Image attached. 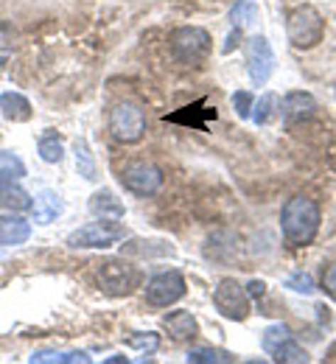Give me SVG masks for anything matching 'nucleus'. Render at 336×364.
Listing matches in <instances>:
<instances>
[{"label": "nucleus", "instance_id": "nucleus-1", "mask_svg": "<svg viewBox=\"0 0 336 364\" xmlns=\"http://www.w3.org/2000/svg\"><path fill=\"white\" fill-rule=\"evenodd\" d=\"M320 205L308 196H291L281 210V230L291 247H308L320 232Z\"/></svg>", "mask_w": 336, "mask_h": 364}, {"label": "nucleus", "instance_id": "nucleus-2", "mask_svg": "<svg viewBox=\"0 0 336 364\" xmlns=\"http://www.w3.org/2000/svg\"><path fill=\"white\" fill-rule=\"evenodd\" d=\"M286 37H288V46L297 48V50H311L323 43L325 37V20L323 14L303 3V6H294L288 11L286 17Z\"/></svg>", "mask_w": 336, "mask_h": 364}, {"label": "nucleus", "instance_id": "nucleus-3", "mask_svg": "<svg viewBox=\"0 0 336 364\" xmlns=\"http://www.w3.org/2000/svg\"><path fill=\"white\" fill-rule=\"evenodd\" d=\"M26 177V166L17 154H0V208L6 210H31L34 199L23 191L20 180Z\"/></svg>", "mask_w": 336, "mask_h": 364}, {"label": "nucleus", "instance_id": "nucleus-4", "mask_svg": "<svg viewBox=\"0 0 336 364\" xmlns=\"http://www.w3.org/2000/svg\"><path fill=\"white\" fill-rule=\"evenodd\" d=\"M168 48H171L177 62L188 65V68H199L210 56L213 43H210V34L205 28H199V26H180V28L171 31Z\"/></svg>", "mask_w": 336, "mask_h": 364}, {"label": "nucleus", "instance_id": "nucleus-5", "mask_svg": "<svg viewBox=\"0 0 336 364\" xmlns=\"http://www.w3.org/2000/svg\"><path fill=\"white\" fill-rule=\"evenodd\" d=\"M98 289L109 297H126L132 289H138V269L126 264L124 258H107L98 264Z\"/></svg>", "mask_w": 336, "mask_h": 364}, {"label": "nucleus", "instance_id": "nucleus-6", "mask_svg": "<svg viewBox=\"0 0 336 364\" xmlns=\"http://www.w3.org/2000/svg\"><path fill=\"white\" fill-rule=\"evenodd\" d=\"M109 135L118 143H138L146 135V112L132 101H118L109 109Z\"/></svg>", "mask_w": 336, "mask_h": 364}, {"label": "nucleus", "instance_id": "nucleus-7", "mask_svg": "<svg viewBox=\"0 0 336 364\" xmlns=\"http://www.w3.org/2000/svg\"><path fill=\"white\" fill-rule=\"evenodd\" d=\"M213 306L224 319L244 322L249 317V294L246 289L236 283V277H222L213 289Z\"/></svg>", "mask_w": 336, "mask_h": 364}, {"label": "nucleus", "instance_id": "nucleus-8", "mask_svg": "<svg viewBox=\"0 0 336 364\" xmlns=\"http://www.w3.org/2000/svg\"><path fill=\"white\" fill-rule=\"evenodd\" d=\"M121 238H124V228L115 219H98V222L73 230L67 235V244L76 250H104V247L118 244Z\"/></svg>", "mask_w": 336, "mask_h": 364}, {"label": "nucleus", "instance_id": "nucleus-9", "mask_svg": "<svg viewBox=\"0 0 336 364\" xmlns=\"http://www.w3.org/2000/svg\"><path fill=\"white\" fill-rule=\"evenodd\" d=\"M121 185L126 188V191H132V193H138V196H154L160 188H163V168L160 166H154V163H148V160H135V163H126L124 168H121Z\"/></svg>", "mask_w": 336, "mask_h": 364}, {"label": "nucleus", "instance_id": "nucleus-10", "mask_svg": "<svg viewBox=\"0 0 336 364\" xmlns=\"http://www.w3.org/2000/svg\"><path fill=\"white\" fill-rule=\"evenodd\" d=\"M244 53H246V73H249V82L255 87H264L272 73H275V50L269 46V40L264 34H255L246 40L244 46Z\"/></svg>", "mask_w": 336, "mask_h": 364}, {"label": "nucleus", "instance_id": "nucleus-11", "mask_svg": "<svg viewBox=\"0 0 336 364\" xmlns=\"http://www.w3.org/2000/svg\"><path fill=\"white\" fill-rule=\"evenodd\" d=\"M188 291L185 286V277L177 272V269H168V272L154 274L148 283H146V300L157 309H168L174 306L177 300H183Z\"/></svg>", "mask_w": 336, "mask_h": 364}, {"label": "nucleus", "instance_id": "nucleus-12", "mask_svg": "<svg viewBox=\"0 0 336 364\" xmlns=\"http://www.w3.org/2000/svg\"><path fill=\"white\" fill-rule=\"evenodd\" d=\"M278 109H281V115H283V121H286L288 127H294V124H303V121L314 118V112H317V98H314L311 92L291 90V92H286V98H283V104H281Z\"/></svg>", "mask_w": 336, "mask_h": 364}, {"label": "nucleus", "instance_id": "nucleus-13", "mask_svg": "<svg viewBox=\"0 0 336 364\" xmlns=\"http://www.w3.org/2000/svg\"><path fill=\"white\" fill-rule=\"evenodd\" d=\"M163 328L168 331V336L174 342H191L193 336L199 333V322L191 311H171L163 317Z\"/></svg>", "mask_w": 336, "mask_h": 364}, {"label": "nucleus", "instance_id": "nucleus-14", "mask_svg": "<svg viewBox=\"0 0 336 364\" xmlns=\"http://www.w3.org/2000/svg\"><path fill=\"white\" fill-rule=\"evenodd\" d=\"M90 213L98 216V219H124L126 216V208H124V202L112 193V191H96L93 196H90Z\"/></svg>", "mask_w": 336, "mask_h": 364}, {"label": "nucleus", "instance_id": "nucleus-15", "mask_svg": "<svg viewBox=\"0 0 336 364\" xmlns=\"http://www.w3.org/2000/svg\"><path fill=\"white\" fill-rule=\"evenodd\" d=\"M31 210H34V222H37V225H50L56 216H62L65 205H62V196H59L56 191L45 188V191H40V193H37V199H34Z\"/></svg>", "mask_w": 336, "mask_h": 364}, {"label": "nucleus", "instance_id": "nucleus-16", "mask_svg": "<svg viewBox=\"0 0 336 364\" xmlns=\"http://www.w3.org/2000/svg\"><path fill=\"white\" fill-rule=\"evenodd\" d=\"M31 238V222L20 216H0V247H20Z\"/></svg>", "mask_w": 336, "mask_h": 364}, {"label": "nucleus", "instance_id": "nucleus-17", "mask_svg": "<svg viewBox=\"0 0 336 364\" xmlns=\"http://www.w3.org/2000/svg\"><path fill=\"white\" fill-rule=\"evenodd\" d=\"M0 112H3L6 121H14V124H26V121H31V115H34L31 101H28L26 95L11 92V90L0 95Z\"/></svg>", "mask_w": 336, "mask_h": 364}, {"label": "nucleus", "instance_id": "nucleus-18", "mask_svg": "<svg viewBox=\"0 0 336 364\" xmlns=\"http://www.w3.org/2000/svg\"><path fill=\"white\" fill-rule=\"evenodd\" d=\"M31 364H87L90 356L85 350H37L28 356Z\"/></svg>", "mask_w": 336, "mask_h": 364}, {"label": "nucleus", "instance_id": "nucleus-19", "mask_svg": "<svg viewBox=\"0 0 336 364\" xmlns=\"http://www.w3.org/2000/svg\"><path fill=\"white\" fill-rule=\"evenodd\" d=\"M73 151H76V168H79V177H85V180L93 182L98 177V168H96V157H93V151H90V146H87V140L79 137V140L73 143Z\"/></svg>", "mask_w": 336, "mask_h": 364}, {"label": "nucleus", "instance_id": "nucleus-20", "mask_svg": "<svg viewBox=\"0 0 336 364\" xmlns=\"http://www.w3.org/2000/svg\"><path fill=\"white\" fill-rule=\"evenodd\" d=\"M275 362H281V364H305L308 362V353L297 345V339L294 336H288V339H283L272 353H269Z\"/></svg>", "mask_w": 336, "mask_h": 364}, {"label": "nucleus", "instance_id": "nucleus-21", "mask_svg": "<svg viewBox=\"0 0 336 364\" xmlns=\"http://www.w3.org/2000/svg\"><path fill=\"white\" fill-rule=\"evenodd\" d=\"M37 151H40V157H43L45 163H62V157H65V146H62V137L48 129L45 135L40 137V143H37Z\"/></svg>", "mask_w": 336, "mask_h": 364}, {"label": "nucleus", "instance_id": "nucleus-22", "mask_svg": "<svg viewBox=\"0 0 336 364\" xmlns=\"http://www.w3.org/2000/svg\"><path fill=\"white\" fill-rule=\"evenodd\" d=\"M278 107H281V101H278V95L275 92H264L261 98H258V104H252V109H255V124L258 127H266L275 115H278Z\"/></svg>", "mask_w": 336, "mask_h": 364}, {"label": "nucleus", "instance_id": "nucleus-23", "mask_svg": "<svg viewBox=\"0 0 336 364\" xmlns=\"http://www.w3.org/2000/svg\"><path fill=\"white\" fill-rule=\"evenodd\" d=\"M188 362L191 364H230L233 356L227 350H216V348H191L188 350Z\"/></svg>", "mask_w": 336, "mask_h": 364}, {"label": "nucleus", "instance_id": "nucleus-24", "mask_svg": "<svg viewBox=\"0 0 336 364\" xmlns=\"http://www.w3.org/2000/svg\"><path fill=\"white\" fill-rule=\"evenodd\" d=\"M230 20H233L236 28L252 26V23L258 20V9H255V3H252V0H239L236 9H233V14H230Z\"/></svg>", "mask_w": 336, "mask_h": 364}, {"label": "nucleus", "instance_id": "nucleus-25", "mask_svg": "<svg viewBox=\"0 0 336 364\" xmlns=\"http://www.w3.org/2000/svg\"><path fill=\"white\" fill-rule=\"evenodd\" d=\"M288 336H294V333L288 331V325L275 322V325H269V328L264 331V342H261V345H264V350H266V353H272V350H275L283 339H288Z\"/></svg>", "mask_w": 336, "mask_h": 364}, {"label": "nucleus", "instance_id": "nucleus-26", "mask_svg": "<svg viewBox=\"0 0 336 364\" xmlns=\"http://www.w3.org/2000/svg\"><path fill=\"white\" fill-rule=\"evenodd\" d=\"M286 289L297 291V294H314L317 291V283L308 272H294L286 277Z\"/></svg>", "mask_w": 336, "mask_h": 364}, {"label": "nucleus", "instance_id": "nucleus-27", "mask_svg": "<svg viewBox=\"0 0 336 364\" xmlns=\"http://www.w3.org/2000/svg\"><path fill=\"white\" fill-rule=\"evenodd\" d=\"M126 345H129V348H135V350L154 353V350L160 348V336H157V333H151V331H146V333H132V336L126 339Z\"/></svg>", "mask_w": 336, "mask_h": 364}, {"label": "nucleus", "instance_id": "nucleus-28", "mask_svg": "<svg viewBox=\"0 0 336 364\" xmlns=\"http://www.w3.org/2000/svg\"><path fill=\"white\" fill-rule=\"evenodd\" d=\"M252 104H255V98H252V92L249 90L233 92V109H236V115H239L241 121L252 118Z\"/></svg>", "mask_w": 336, "mask_h": 364}, {"label": "nucleus", "instance_id": "nucleus-29", "mask_svg": "<svg viewBox=\"0 0 336 364\" xmlns=\"http://www.w3.org/2000/svg\"><path fill=\"white\" fill-rule=\"evenodd\" d=\"M199 104H202V101H199ZM199 104H193V107H185V109H180V112L168 115V121H171V124H185V127L205 129V121H199V118H196V109H199Z\"/></svg>", "mask_w": 336, "mask_h": 364}, {"label": "nucleus", "instance_id": "nucleus-30", "mask_svg": "<svg viewBox=\"0 0 336 364\" xmlns=\"http://www.w3.org/2000/svg\"><path fill=\"white\" fill-rule=\"evenodd\" d=\"M323 289H325V294H331L336 300V261L323 272Z\"/></svg>", "mask_w": 336, "mask_h": 364}, {"label": "nucleus", "instance_id": "nucleus-31", "mask_svg": "<svg viewBox=\"0 0 336 364\" xmlns=\"http://www.w3.org/2000/svg\"><path fill=\"white\" fill-rule=\"evenodd\" d=\"M246 294L249 297H264L266 294V283L264 280H249L246 283Z\"/></svg>", "mask_w": 336, "mask_h": 364}, {"label": "nucleus", "instance_id": "nucleus-32", "mask_svg": "<svg viewBox=\"0 0 336 364\" xmlns=\"http://www.w3.org/2000/svg\"><path fill=\"white\" fill-rule=\"evenodd\" d=\"M239 40H241V28H236V26H233V34L227 37V46L222 48V53H233V48L239 46Z\"/></svg>", "mask_w": 336, "mask_h": 364}, {"label": "nucleus", "instance_id": "nucleus-33", "mask_svg": "<svg viewBox=\"0 0 336 364\" xmlns=\"http://www.w3.org/2000/svg\"><path fill=\"white\" fill-rule=\"evenodd\" d=\"M118 362H126V359L124 356H112V359H107L104 364H118Z\"/></svg>", "mask_w": 336, "mask_h": 364}]
</instances>
